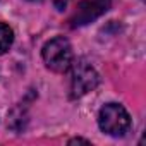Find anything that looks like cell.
<instances>
[{"label":"cell","mask_w":146,"mask_h":146,"mask_svg":"<svg viewBox=\"0 0 146 146\" xmlns=\"http://www.w3.org/2000/svg\"><path fill=\"white\" fill-rule=\"evenodd\" d=\"M69 69H70V98H81L98 86L100 76L86 60L72 62Z\"/></svg>","instance_id":"obj_3"},{"label":"cell","mask_w":146,"mask_h":146,"mask_svg":"<svg viewBox=\"0 0 146 146\" xmlns=\"http://www.w3.org/2000/svg\"><path fill=\"white\" fill-rule=\"evenodd\" d=\"M14 43V31L9 24L0 23V55L9 52V48Z\"/></svg>","instance_id":"obj_5"},{"label":"cell","mask_w":146,"mask_h":146,"mask_svg":"<svg viewBox=\"0 0 146 146\" xmlns=\"http://www.w3.org/2000/svg\"><path fill=\"white\" fill-rule=\"evenodd\" d=\"M69 4V0H53V5L57 7V11H64Z\"/></svg>","instance_id":"obj_6"},{"label":"cell","mask_w":146,"mask_h":146,"mask_svg":"<svg viewBox=\"0 0 146 146\" xmlns=\"http://www.w3.org/2000/svg\"><path fill=\"white\" fill-rule=\"evenodd\" d=\"M28 2H41V0H28Z\"/></svg>","instance_id":"obj_8"},{"label":"cell","mask_w":146,"mask_h":146,"mask_svg":"<svg viewBox=\"0 0 146 146\" xmlns=\"http://www.w3.org/2000/svg\"><path fill=\"white\" fill-rule=\"evenodd\" d=\"M98 125L105 134L120 137L131 129V117L122 105L107 103L98 113Z\"/></svg>","instance_id":"obj_2"},{"label":"cell","mask_w":146,"mask_h":146,"mask_svg":"<svg viewBox=\"0 0 146 146\" xmlns=\"http://www.w3.org/2000/svg\"><path fill=\"white\" fill-rule=\"evenodd\" d=\"M76 143H84V144H90L88 139H83V137H74V139H70L69 144H76Z\"/></svg>","instance_id":"obj_7"},{"label":"cell","mask_w":146,"mask_h":146,"mask_svg":"<svg viewBox=\"0 0 146 146\" xmlns=\"http://www.w3.org/2000/svg\"><path fill=\"white\" fill-rule=\"evenodd\" d=\"M41 57L45 65L53 72H65L72 64V46L67 38L55 36L43 45Z\"/></svg>","instance_id":"obj_1"},{"label":"cell","mask_w":146,"mask_h":146,"mask_svg":"<svg viewBox=\"0 0 146 146\" xmlns=\"http://www.w3.org/2000/svg\"><path fill=\"white\" fill-rule=\"evenodd\" d=\"M110 4L112 0H81L74 16L70 17V26L78 28L93 23L95 19H98L102 14L108 11Z\"/></svg>","instance_id":"obj_4"}]
</instances>
